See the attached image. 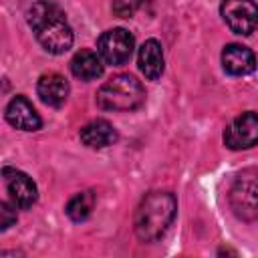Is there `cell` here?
Here are the masks:
<instances>
[{"mask_svg": "<svg viewBox=\"0 0 258 258\" xmlns=\"http://www.w3.org/2000/svg\"><path fill=\"white\" fill-rule=\"evenodd\" d=\"M26 20L40 46L50 54H62L73 46V30L64 12L54 2H34L26 12Z\"/></svg>", "mask_w": 258, "mask_h": 258, "instance_id": "6da1fadb", "label": "cell"}, {"mask_svg": "<svg viewBox=\"0 0 258 258\" xmlns=\"http://www.w3.org/2000/svg\"><path fill=\"white\" fill-rule=\"evenodd\" d=\"M36 93L48 107H62L69 97V83L58 73H46L36 83Z\"/></svg>", "mask_w": 258, "mask_h": 258, "instance_id": "8fae6325", "label": "cell"}, {"mask_svg": "<svg viewBox=\"0 0 258 258\" xmlns=\"http://www.w3.org/2000/svg\"><path fill=\"white\" fill-rule=\"evenodd\" d=\"M2 177H4V185H6V191H8L14 208L28 210L36 202L38 189L30 175H26L24 171H20L16 167H4Z\"/></svg>", "mask_w": 258, "mask_h": 258, "instance_id": "ba28073f", "label": "cell"}, {"mask_svg": "<svg viewBox=\"0 0 258 258\" xmlns=\"http://www.w3.org/2000/svg\"><path fill=\"white\" fill-rule=\"evenodd\" d=\"M103 62L105 60L99 52L91 48H81L71 60V71L81 81H95L103 75Z\"/></svg>", "mask_w": 258, "mask_h": 258, "instance_id": "4fadbf2b", "label": "cell"}, {"mask_svg": "<svg viewBox=\"0 0 258 258\" xmlns=\"http://www.w3.org/2000/svg\"><path fill=\"white\" fill-rule=\"evenodd\" d=\"M220 12L236 34H252L258 26V4L254 0H222Z\"/></svg>", "mask_w": 258, "mask_h": 258, "instance_id": "8992f818", "label": "cell"}, {"mask_svg": "<svg viewBox=\"0 0 258 258\" xmlns=\"http://www.w3.org/2000/svg\"><path fill=\"white\" fill-rule=\"evenodd\" d=\"M224 145L234 151L258 145V113L246 111L238 115L224 131Z\"/></svg>", "mask_w": 258, "mask_h": 258, "instance_id": "52a82bcc", "label": "cell"}, {"mask_svg": "<svg viewBox=\"0 0 258 258\" xmlns=\"http://www.w3.org/2000/svg\"><path fill=\"white\" fill-rule=\"evenodd\" d=\"M141 6V0H113V14L119 18H131Z\"/></svg>", "mask_w": 258, "mask_h": 258, "instance_id": "2e32d148", "label": "cell"}, {"mask_svg": "<svg viewBox=\"0 0 258 258\" xmlns=\"http://www.w3.org/2000/svg\"><path fill=\"white\" fill-rule=\"evenodd\" d=\"M222 67L232 77H244L256 69V56L248 46L228 44L222 50Z\"/></svg>", "mask_w": 258, "mask_h": 258, "instance_id": "30bf717a", "label": "cell"}, {"mask_svg": "<svg viewBox=\"0 0 258 258\" xmlns=\"http://www.w3.org/2000/svg\"><path fill=\"white\" fill-rule=\"evenodd\" d=\"M14 222H16V212L6 202H2L0 204V228L2 230H8Z\"/></svg>", "mask_w": 258, "mask_h": 258, "instance_id": "e0dca14e", "label": "cell"}, {"mask_svg": "<svg viewBox=\"0 0 258 258\" xmlns=\"http://www.w3.org/2000/svg\"><path fill=\"white\" fill-rule=\"evenodd\" d=\"M93 208H95V194L93 191H79L69 200L64 212L73 222H85L93 214Z\"/></svg>", "mask_w": 258, "mask_h": 258, "instance_id": "9a60e30c", "label": "cell"}, {"mask_svg": "<svg viewBox=\"0 0 258 258\" xmlns=\"http://www.w3.org/2000/svg\"><path fill=\"white\" fill-rule=\"evenodd\" d=\"M177 212V200L171 191H151L147 194L135 210L133 230L141 242L159 240L171 226Z\"/></svg>", "mask_w": 258, "mask_h": 258, "instance_id": "7a4b0ae2", "label": "cell"}, {"mask_svg": "<svg viewBox=\"0 0 258 258\" xmlns=\"http://www.w3.org/2000/svg\"><path fill=\"white\" fill-rule=\"evenodd\" d=\"M228 204L232 214L242 222L258 220V169L246 167L236 173L230 191Z\"/></svg>", "mask_w": 258, "mask_h": 258, "instance_id": "277c9868", "label": "cell"}, {"mask_svg": "<svg viewBox=\"0 0 258 258\" xmlns=\"http://www.w3.org/2000/svg\"><path fill=\"white\" fill-rule=\"evenodd\" d=\"M133 48H135V38L125 28H111L103 32L97 40V52L107 64L113 67L125 64L131 58Z\"/></svg>", "mask_w": 258, "mask_h": 258, "instance_id": "5b68a950", "label": "cell"}, {"mask_svg": "<svg viewBox=\"0 0 258 258\" xmlns=\"http://www.w3.org/2000/svg\"><path fill=\"white\" fill-rule=\"evenodd\" d=\"M4 115H6V121L20 131H38L42 127V121H40L36 109L24 95L12 97L10 103L6 105Z\"/></svg>", "mask_w": 258, "mask_h": 258, "instance_id": "9c48e42d", "label": "cell"}, {"mask_svg": "<svg viewBox=\"0 0 258 258\" xmlns=\"http://www.w3.org/2000/svg\"><path fill=\"white\" fill-rule=\"evenodd\" d=\"M79 137H81V141L87 147H91V149H103V147H109V145H113L117 141V131H115V127L109 121L95 119V121L87 123L81 129Z\"/></svg>", "mask_w": 258, "mask_h": 258, "instance_id": "7c38bea8", "label": "cell"}, {"mask_svg": "<svg viewBox=\"0 0 258 258\" xmlns=\"http://www.w3.org/2000/svg\"><path fill=\"white\" fill-rule=\"evenodd\" d=\"M139 71L149 81H157L163 73V50L155 38H149L139 48Z\"/></svg>", "mask_w": 258, "mask_h": 258, "instance_id": "5bb4252c", "label": "cell"}, {"mask_svg": "<svg viewBox=\"0 0 258 258\" xmlns=\"http://www.w3.org/2000/svg\"><path fill=\"white\" fill-rule=\"evenodd\" d=\"M145 101L143 85L133 75H117L97 91V105L103 111L127 113L141 107Z\"/></svg>", "mask_w": 258, "mask_h": 258, "instance_id": "3957f363", "label": "cell"}]
</instances>
